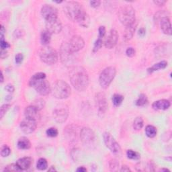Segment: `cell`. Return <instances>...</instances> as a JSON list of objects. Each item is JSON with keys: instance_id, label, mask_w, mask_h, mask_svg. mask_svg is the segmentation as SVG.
<instances>
[{"instance_id": "44", "label": "cell", "mask_w": 172, "mask_h": 172, "mask_svg": "<svg viewBox=\"0 0 172 172\" xmlns=\"http://www.w3.org/2000/svg\"><path fill=\"white\" fill-rule=\"evenodd\" d=\"M91 6L92 7V8H97L99 7L101 4V2L99 1V0H95V1H91L90 2Z\"/></svg>"}, {"instance_id": "30", "label": "cell", "mask_w": 172, "mask_h": 172, "mask_svg": "<svg viewBox=\"0 0 172 172\" xmlns=\"http://www.w3.org/2000/svg\"><path fill=\"white\" fill-rule=\"evenodd\" d=\"M124 100V97L120 94H114L112 97V102L115 106H118L122 103Z\"/></svg>"}, {"instance_id": "10", "label": "cell", "mask_w": 172, "mask_h": 172, "mask_svg": "<svg viewBox=\"0 0 172 172\" xmlns=\"http://www.w3.org/2000/svg\"><path fill=\"white\" fill-rule=\"evenodd\" d=\"M73 53L69 50L67 43H63L61 44L60 50V57L61 62L66 66H70L73 63Z\"/></svg>"}, {"instance_id": "27", "label": "cell", "mask_w": 172, "mask_h": 172, "mask_svg": "<svg viewBox=\"0 0 172 172\" xmlns=\"http://www.w3.org/2000/svg\"><path fill=\"white\" fill-rule=\"evenodd\" d=\"M146 135L149 138L155 137L157 135V128L152 125H148L145 128Z\"/></svg>"}, {"instance_id": "51", "label": "cell", "mask_w": 172, "mask_h": 172, "mask_svg": "<svg viewBox=\"0 0 172 172\" xmlns=\"http://www.w3.org/2000/svg\"><path fill=\"white\" fill-rule=\"evenodd\" d=\"M77 171L78 172H86L87 171V169L84 167H80L77 169Z\"/></svg>"}, {"instance_id": "17", "label": "cell", "mask_w": 172, "mask_h": 172, "mask_svg": "<svg viewBox=\"0 0 172 172\" xmlns=\"http://www.w3.org/2000/svg\"><path fill=\"white\" fill-rule=\"evenodd\" d=\"M118 40V32L112 29L110 32L109 34L108 35L107 38H106L104 42L105 47L108 49H111L114 48L117 44Z\"/></svg>"}, {"instance_id": "20", "label": "cell", "mask_w": 172, "mask_h": 172, "mask_svg": "<svg viewBox=\"0 0 172 172\" xmlns=\"http://www.w3.org/2000/svg\"><path fill=\"white\" fill-rule=\"evenodd\" d=\"M24 114H25V117L26 118L34 119L35 120H37L40 118L39 110L36 107L32 106V105H31V106L26 108Z\"/></svg>"}, {"instance_id": "46", "label": "cell", "mask_w": 172, "mask_h": 172, "mask_svg": "<svg viewBox=\"0 0 172 172\" xmlns=\"http://www.w3.org/2000/svg\"><path fill=\"white\" fill-rule=\"evenodd\" d=\"M153 3L158 6H163L166 4V1H163V0H156V1H153Z\"/></svg>"}, {"instance_id": "38", "label": "cell", "mask_w": 172, "mask_h": 172, "mask_svg": "<svg viewBox=\"0 0 172 172\" xmlns=\"http://www.w3.org/2000/svg\"><path fill=\"white\" fill-rule=\"evenodd\" d=\"M47 135L49 137H55L58 135V131L56 128H49L47 129V131L46 132Z\"/></svg>"}, {"instance_id": "48", "label": "cell", "mask_w": 172, "mask_h": 172, "mask_svg": "<svg viewBox=\"0 0 172 172\" xmlns=\"http://www.w3.org/2000/svg\"><path fill=\"white\" fill-rule=\"evenodd\" d=\"M0 34H1V39H4V35L6 34V29L3 25L1 26V30H0Z\"/></svg>"}, {"instance_id": "21", "label": "cell", "mask_w": 172, "mask_h": 172, "mask_svg": "<svg viewBox=\"0 0 172 172\" xmlns=\"http://www.w3.org/2000/svg\"><path fill=\"white\" fill-rule=\"evenodd\" d=\"M32 159L30 157L20 158L17 161L16 164L21 170H26L30 167L32 163Z\"/></svg>"}, {"instance_id": "26", "label": "cell", "mask_w": 172, "mask_h": 172, "mask_svg": "<svg viewBox=\"0 0 172 172\" xmlns=\"http://www.w3.org/2000/svg\"><path fill=\"white\" fill-rule=\"evenodd\" d=\"M78 22L80 26L83 28H87L90 24V17L89 15L86 12L83 15L81 16L80 18L78 20Z\"/></svg>"}, {"instance_id": "54", "label": "cell", "mask_w": 172, "mask_h": 172, "mask_svg": "<svg viewBox=\"0 0 172 172\" xmlns=\"http://www.w3.org/2000/svg\"><path fill=\"white\" fill-rule=\"evenodd\" d=\"M160 171H170L167 169H161Z\"/></svg>"}, {"instance_id": "49", "label": "cell", "mask_w": 172, "mask_h": 172, "mask_svg": "<svg viewBox=\"0 0 172 172\" xmlns=\"http://www.w3.org/2000/svg\"><path fill=\"white\" fill-rule=\"evenodd\" d=\"M138 34H139V35L140 36L143 37L145 35V34H146L145 29H144V28H141V29H140L139 30Z\"/></svg>"}, {"instance_id": "1", "label": "cell", "mask_w": 172, "mask_h": 172, "mask_svg": "<svg viewBox=\"0 0 172 172\" xmlns=\"http://www.w3.org/2000/svg\"><path fill=\"white\" fill-rule=\"evenodd\" d=\"M69 79L71 85L79 92H83L89 86V75L83 67L73 66L69 71Z\"/></svg>"}, {"instance_id": "41", "label": "cell", "mask_w": 172, "mask_h": 172, "mask_svg": "<svg viewBox=\"0 0 172 172\" xmlns=\"http://www.w3.org/2000/svg\"><path fill=\"white\" fill-rule=\"evenodd\" d=\"M136 51L135 49L132 47H129L126 51V55L128 56V57H133L135 55Z\"/></svg>"}, {"instance_id": "19", "label": "cell", "mask_w": 172, "mask_h": 172, "mask_svg": "<svg viewBox=\"0 0 172 172\" xmlns=\"http://www.w3.org/2000/svg\"><path fill=\"white\" fill-rule=\"evenodd\" d=\"M161 29L162 30L163 32L167 35L171 34V25L170 20L167 16L163 17L159 21Z\"/></svg>"}, {"instance_id": "6", "label": "cell", "mask_w": 172, "mask_h": 172, "mask_svg": "<svg viewBox=\"0 0 172 172\" xmlns=\"http://www.w3.org/2000/svg\"><path fill=\"white\" fill-rule=\"evenodd\" d=\"M38 55L40 60L48 65L55 64L59 59L57 52L55 48L48 45L40 48L38 52Z\"/></svg>"}, {"instance_id": "31", "label": "cell", "mask_w": 172, "mask_h": 172, "mask_svg": "<svg viewBox=\"0 0 172 172\" xmlns=\"http://www.w3.org/2000/svg\"><path fill=\"white\" fill-rule=\"evenodd\" d=\"M48 167V163L47 161L44 159V158H40L38 159L37 164H36V167L37 169L39 170H45Z\"/></svg>"}, {"instance_id": "23", "label": "cell", "mask_w": 172, "mask_h": 172, "mask_svg": "<svg viewBox=\"0 0 172 172\" xmlns=\"http://www.w3.org/2000/svg\"><path fill=\"white\" fill-rule=\"evenodd\" d=\"M167 66V62L166 61H162L153 65L150 68L147 69V72L149 73H152L156 71H159L160 69H163Z\"/></svg>"}, {"instance_id": "43", "label": "cell", "mask_w": 172, "mask_h": 172, "mask_svg": "<svg viewBox=\"0 0 172 172\" xmlns=\"http://www.w3.org/2000/svg\"><path fill=\"white\" fill-rule=\"evenodd\" d=\"M24 59V56L22 53H17L15 57V61L17 64H20L22 63Z\"/></svg>"}, {"instance_id": "13", "label": "cell", "mask_w": 172, "mask_h": 172, "mask_svg": "<svg viewBox=\"0 0 172 172\" xmlns=\"http://www.w3.org/2000/svg\"><path fill=\"white\" fill-rule=\"evenodd\" d=\"M52 115H53L56 122H59V123H63L67 120L69 117V110L67 108H65V106H59V108H55Z\"/></svg>"}, {"instance_id": "35", "label": "cell", "mask_w": 172, "mask_h": 172, "mask_svg": "<svg viewBox=\"0 0 172 172\" xmlns=\"http://www.w3.org/2000/svg\"><path fill=\"white\" fill-rule=\"evenodd\" d=\"M10 153H11V149H10V147L6 145H4L1 149V155L3 157H6L10 155Z\"/></svg>"}, {"instance_id": "33", "label": "cell", "mask_w": 172, "mask_h": 172, "mask_svg": "<svg viewBox=\"0 0 172 172\" xmlns=\"http://www.w3.org/2000/svg\"><path fill=\"white\" fill-rule=\"evenodd\" d=\"M32 105L34 107H36L37 109L40 111V110L43 109V108H44L45 106V101L43 99H38L35 100Z\"/></svg>"}, {"instance_id": "25", "label": "cell", "mask_w": 172, "mask_h": 172, "mask_svg": "<svg viewBox=\"0 0 172 172\" xmlns=\"http://www.w3.org/2000/svg\"><path fill=\"white\" fill-rule=\"evenodd\" d=\"M51 36L52 34L47 30L42 32L41 36H40V40L41 43L44 46H47V45L50 43L51 40Z\"/></svg>"}, {"instance_id": "47", "label": "cell", "mask_w": 172, "mask_h": 172, "mask_svg": "<svg viewBox=\"0 0 172 172\" xmlns=\"http://www.w3.org/2000/svg\"><path fill=\"white\" fill-rule=\"evenodd\" d=\"M0 55H1V58L3 59L8 57V52L6 50H4V49H1V54H0Z\"/></svg>"}, {"instance_id": "14", "label": "cell", "mask_w": 172, "mask_h": 172, "mask_svg": "<svg viewBox=\"0 0 172 172\" xmlns=\"http://www.w3.org/2000/svg\"><path fill=\"white\" fill-rule=\"evenodd\" d=\"M41 14L45 21L58 17L57 10L51 5H44L41 8Z\"/></svg>"}, {"instance_id": "32", "label": "cell", "mask_w": 172, "mask_h": 172, "mask_svg": "<svg viewBox=\"0 0 172 172\" xmlns=\"http://www.w3.org/2000/svg\"><path fill=\"white\" fill-rule=\"evenodd\" d=\"M126 155H127V157L130 159L138 160L140 159L139 153L132 150H128L126 151Z\"/></svg>"}, {"instance_id": "34", "label": "cell", "mask_w": 172, "mask_h": 172, "mask_svg": "<svg viewBox=\"0 0 172 172\" xmlns=\"http://www.w3.org/2000/svg\"><path fill=\"white\" fill-rule=\"evenodd\" d=\"M22 171V170L20 169L19 167L17 166V165L16 163L10 164L8 166H7L4 169V171Z\"/></svg>"}, {"instance_id": "7", "label": "cell", "mask_w": 172, "mask_h": 172, "mask_svg": "<svg viewBox=\"0 0 172 172\" xmlns=\"http://www.w3.org/2000/svg\"><path fill=\"white\" fill-rule=\"evenodd\" d=\"M117 73V69L114 67H108L104 69L100 73L99 83L103 89H107L114 79Z\"/></svg>"}, {"instance_id": "5", "label": "cell", "mask_w": 172, "mask_h": 172, "mask_svg": "<svg viewBox=\"0 0 172 172\" xmlns=\"http://www.w3.org/2000/svg\"><path fill=\"white\" fill-rule=\"evenodd\" d=\"M118 17L124 26L131 25L136 21L135 10L131 6L125 5L122 6L118 10Z\"/></svg>"}, {"instance_id": "11", "label": "cell", "mask_w": 172, "mask_h": 172, "mask_svg": "<svg viewBox=\"0 0 172 172\" xmlns=\"http://www.w3.org/2000/svg\"><path fill=\"white\" fill-rule=\"evenodd\" d=\"M67 44L69 50L73 53H75V52L81 51L84 47L85 41L82 36H79V35H75V36H72Z\"/></svg>"}, {"instance_id": "22", "label": "cell", "mask_w": 172, "mask_h": 172, "mask_svg": "<svg viewBox=\"0 0 172 172\" xmlns=\"http://www.w3.org/2000/svg\"><path fill=\"white\" fill-rule=\"evenodd\" d=\"M171 106L170 101L167 100H160L156 101L152 104V107L156 110H166Z\"/></svg>"}, {"instance_id": "37", "label": "cell", "mask_w": 172, "mask_h": 172, "mask_svg": "<svg viewBox=\"0 0 172 172\" xmlns=\"http://www.w3.org/2000/svg\"><path fill=\"white\" fill-rule=\"evenodd\" d=\"M102 43H103V41L101 38H98L96 40L94 45V48H93V51L94 52H96L97 51H98L101 48V46H102Z\"/></svg>"}, {"instance_id": "45", "label": "cell", "mask_w": 172, "mask_h": 172, "mask_svg": "<svg viewBox=\"0 0 172 172\" xmlns=\"http://www.w3.org/2000/svg\"><path fill=\"white\" fill-rule=\"evenodd\" d=\"M5 90L10 94H12L15 90L14 87H13L12 85H11V84H8V85H7L5 87Z\"/></svg>"}, {"instance_id": "16", "label": "cell", "mask_w": 172, "mask_h": 172, "mask_svg": "<svg viewBox=\"0 0 172 172\" xmlns=\"http://www.w3.org/2000/svg\"><path fill=\"white\" fill-rule=\"evenodd\" d=\"M80 138L86 145H90L95 140L94 132L90 128H83L80 132Z\"/></svg>"}, {"instance_id": "36", "label": "cell", "mask_w": 172, "mask_h": 172, "mask_svg": "<svg viewBox=\"0 0 172 172\" xmlns=\"http://www.w3.org/2000/svg\"><path fill=\"white\" fill-rule=\"evenodd\" d=\"M109 166H110V169L112 171H117L118 170L119 163L118 162L117 160L112 159L110 161Z\"/></svg>"}, {"instance_id": "42", "label": "cell", "mask_w": 172, "mask_h": 172, "mask_svg": "<svg viewBox=\"0 0 172 172\" xmlns=\"http://www.w3.org/2000/svg\"><path fill=\"white\" fill-rule=\"evenodd\" d=\"M0 47H1V49L6 50L7 48L10 47V44L8 43V42H6L4 39H1V40H0Z\"/></svg>"}, {"instance_id": "2", "label": "cell", "mask_w": 172, "mask_h": 172, "mask_svg": "<svg viewBox=\"0 0 172 172\" xmlns=\"http://www.w3.org/2000/svg\"><path fill=\"white\" fill-rule=\"evenodd\" d=\"M44 73L39 72L34 74L29 81V86L34 87L41 96H47L51 92V87Z\"/></svg>"}, {"instance_id": "40", "label": "cell", "mask_w": 172, "mask_h": 172, "mask_svg": "<svg viewBox=\"0 0 172 172\" xmlns=\"http://www.w3.org/2000/svg\"><path fill=\"white\" fill-rule=\"evenodd\" d=\"M106 28H105V26H100L99 29H98V38L103 39L105 34H106Z\"/></svg>"}, {"instance_id": "52", "label": "cell", "mask_w": 172, "mask_h": 172, "mask_svg": "<svg viewBox=\"0 0 172 172\" xmlns=\"http://www.w3.org/2000/svg\"><path fill=\"white\" fill-rule=\"evenodd\" d=\"M56 171L57 170H55V167H53V166H52V167H51V168L50 169H48V171Z\"/></svg>"}, {"instance_id": "29", "label": "cell", "mask_w": 172, "mask_h": 172, "mask_svg": "<svg viewBox=\"0 0 172 172\" xmlns=\"http://www.w3.org/2000/svg\"><path fill=\"white\" fill-rule=\"evenodd\" d=\"M147 102H148V99H147V96L145 94H141L139 96L137 100L136 101V105L137 106H143L147 104Z\"/></svg>"}, {"instance_id": "15", "label": "cell", "mask_w": 172, "mask_h": 172, "mask_svg": "<svg viewBox=\"0 0 172 172\" xmlns=\"http://www.w3.org/2000/svg\"><path fill=\"white\" fill-rule=\"evenodd\" d=\"M62 29V23L58 17L46 21V30L51 34L60 33Z\"/></svg>"}, {"instance_id": "28", "label": "cell", "mask_w": 172, "mask_h": 172, "mask_svg": "<svg viewBox=\"0 0 172 172\" xmlns=\"http://www.w3.org/2000/svg\"><path fill=\"white\" fill-rule=\"evenodd\" d=\"M144 125V122L141 117H136L134 122H133V128L136 131H139L141 130Z\"/></svg>"}, {"instance_id": "8", "label": "cell", "mask_w": 172, "mask_h": 172, "mask_svg": "<svg viewBox=\"0 0 172 172\" xmlns=\"http://www.w3.org/2000/svg\"><path fill=\"white\" fill-rule=\"evenodd\" d=\"M103 139L105 145H106L107 148L109 149L112 153L117 156L121 155V147L110 132H104L103 134Z\"/></svg>"}, {"instance_id": "50", "label": "cell", "mask_w": 172, "mask_h": 172, "mask_svg": "<svg viewBox=\"0 0 172 172\" xmlns=\"http://www.w3.org/2000/svg\"><path fill=\"white\" fill-rule=\"evenodd\" d=\"M131 169L127 166H122L121 169H120V171H131Z\"/></svg>"}, {"instance_id": "12", "label": "cell", "mask_w": 172, "mask_h": 172, "mask_svg": "<svg viewBox=\"0 0 172 172\" xmlns=\"http://www.w3.org/2000/svg\"><path fill=\"white\" fill-rule=\"evenodd\" d=\"M20 128L24 133L25 134H31L32 133L36 128L37 123L36 120L34 119L26 118L20 122Z\"/></svg>"}, {"instance_id": "24", "label": "cell", "mask_w": 172, "mask_h": 172, "mask_svg": "<svg viewBox=\"0 0 172 172\" xmlns=\"http://www.w3.org/2000/svg\"><path fill=\"white\" fill-rule=\"evenodd\" d=\"M31 147V143L29 139L26 137H22L20 138L18 141H17V147L20 149L22 150H26L29 149Z\"/></svg>"}, {"instance_id": "9", "label": "cell", "mask_w": 172, "mask_h": 172, "mask_svg": "<svg viewBox=\"0 0 172 172\" xmlns=\"http://www.w3.org/2000/svg\"><path fill=\"white\" fill-rule=\"evenodd\" d=\"M95 101L97 108L98 116L103 118L108 109V101L106 95L102 92L97 93L95 97Z\"/></svg>"}, {"instance_id": "39", "label": "cell", "mask_w": 172, "mask_h": 172, "mask_svg": "<svg viewBox=\"0 0 172 172\" xmlns=\"http://www.w3.org/2000/svg\"><path fill=\"white\" fill-rule=\"evenodd\" d=\"M10 108V104H3V106L0 108V118L2 119L4 115L6 114V112L8 111Z\"/></svg>"}, {"instance_id": "18", "label": "cell", "mask_w": 172, "mask_h": 172, "mask_svg": "<svg viewBox=\"0 0 172 172\" xmlns=\"http://www.w3.org/2000/svg\"><path fill=\"white\" fill-rule=\"evenodd\" d=\"M138 26V22L135 21V22L132 24L131 25H129L128 26H126V29L123 35V39L125 42H128L133 37L136 31V28Z\"/></svg>"}, {"instance_id": "3", "label": "cell", "mask_w": 172, "mask_h": 172, "mask_svg": "<svg viewBox=\"0 0 172 172\" xmlns=\"http://www.w3.org/2000/svg\"><path fill=\"white\" fill-rule=\"evenodd\" d=\"M64 12L69 20L76 22L86 13L82 5L78 2H67L64 7Z\"/></svg>"}, {"instance_id": "53", "label": "cell", "mask_w": 172, "mask_h": 172, "mask_svg": "<svg viewBox=\"0 0 172 172\" xmlns=\"http://www.w3.org/2000/svg\"><path fill=\"white\" fill-rule=\"evenodd\" d=\"M1 82L2 83L3 82V75L2 71H1Z\"/></svg>"}, {"instance_id": "4", "label": "cell", "mask_w": 172, "mask_h": 172, "mask_svg": "<svg viewBox=\"0 0 172 172\" xmlns=\"http://www.w3.org/2000/svg\"><path fill=\"white\" fill-rule=\"evenodd\" d=\"M51 92L54 97L59 100L68 98L71 94V87L63 80H57L54 83Z\"/></svg>"}]
</instances>
